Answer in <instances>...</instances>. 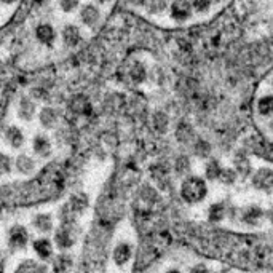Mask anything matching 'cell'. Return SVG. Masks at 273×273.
Listing matches in <instances>:
<instances>
[{
  "instance_id": "obj_1",
  "label": "cell",
  "mask_w": 273,
  "mask_h": 273,
  "mask_svg": "<svg viewBox=\"0 0 273 273\" xmlns=\"http://www.w3.org/2000/svg\"><path fill=\"white\" fill-rule=\"evenodd\" d=\"M177 236L195 253L236 269L249 272L273 269V236L270 235H245L203 225H181Z\"/></svg>"
},
{
  "instance_id": "obj_2",
  "label": "cell",
  "mask_w": 273,
  "mask_h": 273,
  "mask_svg": "<svg viewBox=\"0 0 273 273\" xmlns=\"http://www.w3.org/2000/svg\"><path fill=\"white\" fill-rule=\"evenodd\" d=\"M67 181L69 168L61 163H51L34 179L0 185V213L58 200L66 190Z\"/></svg>"
},
{
  "instance_id": "obj_3",
  "label": "cell",
  "mask_w": 273,
  "mask_h": 273,
  "mask_svg": "<svg viewBox=\"0 0 273 273\" xmlns=\"http://www.w3.org/2000/svg\"><path fill=\"white\" fill-rule=\"evenodd\" d=\"M114 229L93 220V225L85 238L75 273H106L109 245Z\"/></svg>"
},
{
  "instance_id": "obj_4",
  "label": "cell",
  "mask_w": 273,
  "mask_h": 273,
  "mask_svg": "<svg viewBox=\"0 0 273 273\" xmlns=\"http://www.w3.org/2000/svg\"><path fill=\"white\" fill-rule=\"evenodd\" d=\"M206 194H208L206 182L198 176H189L182 182L181 195L187 203H198L205 198Z\"/></svg>"
},
{
  "instance_id": "obj_5",
  "label": "cell",
  "mask_w": 273,
  "mask_h": 273,
  "mask_svg": "<svg viewBox=\"0 0 273 273\" xmlns=\"http://www.w3.org/2000/svg\"><path fill=\"white\" fill-rule=\"evenodd\" d=\"M194 8H192L190 0H171L170 2V8H168V15L170 18L177 22V24H184L192 20L194 16Z\"/></svg>"
},
{
  "instance_id": "obj_6",
  "label": "cell",
  "mask_w": 273,
  "mask_h": 273,
  "mask_svg": "<svg viewBox=\"0 0 273 273\" xmlns=\"http://www.w3.org/2000/svg\"><path fill=\"white\" fill-rule=\"evenodd\" d=\"M77 225H66L61 224L55 235V241L59 249H69L77 241Z\"/></svg>"
},
{
  "instance_id": "obj_7",
  "label": "cell",
  "mask_w": 273,
  "mask_h": 273,
  "mask_svg": "<svg viewBox=\"0 0 273 273\" xmlns=\"http://www.w3.org/2000/svg\"><path fill=\"white\" fill-rule=\"evenodd\" d=\"M27 241H29V234L26 227H22V225L11 227L8 234V248L11 251H20V249L26 248Z\"/></svg>"
},
{
  "instance_id": "obj_8",
  "label": "cell",
  "mask_w": 273,
  "mask_h": 273,
  "mask_svg": "<svg viewBox=\"0 0 273 273\" xmlns=\"http://www.w3.org/2000/svg\"><path fill=\"white\" fill-rule=\"evenodd\" d=\"M255 110L262 118H273V93H264L255 102Z\"/></svg>"
},
{
  "instance_id": "obj_9",
  "label": "cell",
  "mask_w": 273,
  "mask_h": 273,
  "mask_svg": "<svg viewBox=\"0 0 273 273\" xmlns=\"http://www.w3.org/2000/svg\"><path fill=\"white\" fill-rule=\"evenodd\" d=\"M80 20L85 26H95L98 21L101 20V11L99 8H96L95 5H85V7L80 10Z\"/></svg>"
},
{
  "instance_id": "obj_10",
  "label": "cell",
  "mask_w": 273,
  "mask_h": 273,
  "mask_svg": "<svg viewBox=\"0 0 273 273\" xmlns=\"http://www.w3.org/2000/svg\"><path fill=\"white\" fill-rule=\"evenodd\" d=\"M67 205L77 214H82L86 208H88V196H86L83 192H78V194H74L71 198H69Z\"/></svg>"
},
{
  "instance_id": "obj_11",
  "label": "cell",
  "mask_w": 273,
  "mask_h": 273,
  "mask_svg": "<svg viewBox=\"0 0 273 273\" xmlns=\"http://www.w3.org/2000/svg\"><path fill=\"white\" fill-rule=\"evenodd\" d=\"M146 77H147V69H146V66H144L142 62H139V61L133 62L131 67H130V78H131V82L139 85V83H142L144 80H146Z\"/></svg>"
},
{
  "instance_id": "obj_12",
  "label": "cell",
  "mask_w": 273,
  "mask_h": 273,
  "mask_svg": "<svg viewBox=\"0 0 273 273\" xmlns=\"http://www.w3.org/2000/svg\"><path fill=\"white\" fill-rule=\"evenodd\" d=\"M72 257L67 254H59L56 255L55 260H53V272L55 273H67L69 270L72 269Z\"/></svg>"
},
{
  "instance_id": "obj_13",
  "label": "cell",
  "mask_w": 273,
  "mask_h": 273,
  "mask_svg": "<svg viewBox=\"0 0 273 273\" xmlns=\"http://www.w3.org/2000/svg\"><path fill=\"white\" fill-rule=\"evenodd\" d=\"M34 251L37 253L40 259H48L53 254V246H51L50 240L46 238H40V240L34 241Z\"/></svg>"
},
{
  "instance_id": "obj_14",
  "label": "cell",
  "mask_w": 273,
  "mask_h": 273,
  "mask_svg": "<svg viewBox=\"0 0 273 273\" xmlns=\"http://www.w3.org/2000/svg\"><path fill=\"white\" fill-rule=\"evenodd\" d=\"M131 257V246L128 243H120V245L114 249V260L117 265H123Z\"/></svg>"
},
{
  "instance_id": "obj_15",
  "label": "cell",
  "mask_w": 273,
  "mask_h": 273,
  "mask_svg": "<svg viewBox=\"0 0 273 273\" xmlns=\"http://www.w3.org/2000/svg\"><path fill=\"white\" fill-rule=\"evenodd\" d=\"M34 227H36L39 232H42V234H48L53 229V220H51L50 214H37L36 217H34Z\"/></svg>"
},
{
  "instance_id": "obj_16",
  "label": "cell",
  "mask_w": 273,
  "mask_h": 273,
  "mask_svg": "<svg viewBox=\"0 0 273 273\" xmlns=\"http://www.w3.org/2000/svg\"><path fill=\"white\" fill-rule=\"evenodd\" d=\"M15 273H48V269L42 264L34 262V260H26L16 269Z\"/></svg>"
},
{
  "instance_id": "obj_17",
  "label": "cell",
  "mask_w": 273,
  "mask_h": 273,
  "mask_svg": "<svg viewBox=\"0 0 273 273\" xmlns=\"http://www.w3.org/2000/svg\"><path fill=\"white\" fill-rule=\"evenodd\" d=\"M168 8H170V0H149L146 7L149 15H163Z\"/></svg>"
},
{
  "instance_id": "obj_18",
  "label": "cell",
  "mask_w": 273,
  "mask_h": 273,
  "mask_svg": "<svg viewBox=\"0 0 273 273\" xmlns=\"http://www.w3.org/2000/svg\"><path fill=\"white\" fill-rule=\"evenodd\" d=\"M62 39L66 45L69 46H75L80 42V31L75 26H66L62 31Z\"/></svg>"
},
{
  "instance_id": "obj_19",
  "label": "cell",
  "mask_w": 273,
  "mask_h": 273,
  "mask_svg": "<svg viewBox=\"0 0 273 273\" xmlns=\"http://www.w3.org/2000/svg\"><path fill=\"white\" fill-rule=\"evenodd\" d=\"M36 34H37V39H39L42 43H45V45L53 43V40H55V31H53V27H51V26H48V24L39 26V29H37Z\"/></svg>"
},
{
  "instance_id": "obj_20",
  "label": "cell",
  "mask_w": 273,
  "mask_h": 273,
  "mask_svg": "<svg viewBox=\"0 0 273 273\" xmlns=\"http://www.w3.org/2000/svg\"><path fill=\"white\" fill-rule=\"evenodd\" d=\"M7 141L11 144V147L18 149L22 146V142H24V136H22V133L16 126H11L7 130Z\"/></svg>"
},
{
  "instance_id": "obj_21",
  "label": "cell",
  "mask_w": 273,
  "mask_h": 273,
  "mask_svg": "<svg viewBox=\"0 0 273 273\" xmlns=\"http://www.w3.org/2000/svg\"><path fill=\"white\" fill-rule=\"evenodd\" d=\"M254 184L257 187H270V185H273V171L269 170L259 171L257 176L254 177Z\"/></svg>"
},
{
  "instance_id": "obj_22",
  "label": "cell",
  "mask_w": 273,
  "mask_h": 273,
  "mask_svg": "<svg viewBox=\"0 0 273 273\" xmlns=\"http://www.w3.org/2000/svg\"><path fill=\"white\" fill-rule=\"evenodd\" d=\"M50 141L43 136H37L36 139H34V150H36V154L42 155V156H46L50 154Z\"/></svg>"
},
{
  "instance_id": "obj_23",
  "label": "cell",
  "mask_w": 273,
  "mask_h": 273,
  "mask_svg": "<svg viewBox=\"0 0 273 273\" xmlns=\"http://www.w3.org/2000/svg\"><path fill=\"white\" fill-rule=\"evenodd\" d=\"M190 3L196 15H206L213 7V0H190Z\"/></svg>"
},
{
  "instance_id": "obj_24",
  "label": "cell",
  "mask_w": 273,
  "mask_h": 273,
  "mask_svg": "<svg viewBox=\"0 0 273 273\" xmlns=\"http://www.w3.org/2000/svg\"><path fill=\"white\" fill-rule=\"evenodd\" d=\"M16 168H18V171L29 174L34 171V161L26 155H20L18 160H16Z\"/></svg>"
},
{
  "instance_id": "obj_25",
  "label": "cell",
  "mask_w": 273,
  "mask_h": 273,
  "mask_svg": "<svg viewBox=\"0 0 273 273\" xmlns=\"http://www.w3.org/2000/svg\"><path fill=\"white\" fill-rule=\"evenodd\" d=\"M220 173H222V168L219 166L216 160L208 161V165H206V177L208 179H217V177H220Z\"/></svg>"
},
{
  "instance_id": "obj_26",
  "label": "cell",
  "mask_w": 273,
  "mask_h": 273,
  "mask_svg": "<svg viewBox=\"0 0 273 273\" xmlns=\"http://www.w3.org/2000/svg\"><path fill=\"white\" fill-rule=\"evenodd\" d=\"M40 121H42V125L46 126V128L53 126V125H55V121H56L55 110H51V109H45V110H42V114H40Z\"/></svg>"
},
{
  "instance_id": "obj_27",
  "label": "cell",
  "mask_w": 273,
  "mask_h": 273,
  "mask_svg": "<svg viewBox=\"0 0 273 273\" xmlns=\"http://www.w3.org/2000/svg\"><path fill=\"white\" fill-rule=\"evenodd\" d=\"M224 217V206L220 205V203H217V205H213L211 210H210V220L211 222H220Z\"/></svg>"
},
{
  "instance_id": "obj_28",
  "label": "cell",
  "mask_w": 273,
  "mask_h": 273,
  "mask_svg": "<svg viewBox=\"0 0 273 273\" xmlns=\"http://www.w3.org/2000/svg\"><path fill=\"white\" fill-rule=\"evenodd\" d=\"M260 216H262V211H260L259 208H251V210L245 213L243 220H245V222H248L249 225H255V222H257V219Z\"/></svg>"
},
{
  "instance_id": "obj_29",
  "label": "cell",
  "mask_w": 273,
  "mask_h": 273,
  "mask_svg": "<svg viewBox=\"0 0 273 273\" xmlns=\"http://www.w3.org/2000/svg\"><path fill=\"white\" fill-rule=\"evenodd\" d=\"M24 104H22L21 106V117L22 118H26V120H29L32 117V114H34V104L31 102V101H22Z\"/></svg>"
},
{
  "instance_id": "obj_30",
  "label": "cell",
  "mask_w": 273,
  "mask_h": 273,
  "mask_svg": "<svg viewBox=\"0 0 273 273\" xmlns=\"http://www.w3.org/2000/svg\"><path fill=\"white\" fill-rule=\"evenodd\" d=\"M11 170V161L7 155L0 154V174H7Z\"/></svg>"
},
{
  "instance_id": "obj_31",
  "label": "cell",
  "mask_w": 273,
  "mask_h": 273,
  "mask_svg": "<svg viewBox=\"0 0 273 273\" xmlns=\"http://www.w3.org/2000/svg\"><path fill=\"white\" fill-rule=\"evenodd\" d=\"M77 5H78V0H61V8L64 11H72L77 8Z\"/></svg>"
},
{
  "instance_id": "obj_32",
  "label": "cell",
  "mask_w": 273,
  "mask_h": 273,
  "mask_svg": "<svg viewBox=\"0 0 273 273\" xmlns=\"http://www.w3.org/2000/svg\"><path fill=\"white\" fill-rule=\"evenodd\" d=\"M147 2L149 0H130L131 5H135V7H144V8L147 7Z\"/></svg>"
},
{
  "instance_id": "obj_33",
  "label": "cell",
  "mask_w": 273,
  "mask_h": 273,
  "mask_svg": "<svg viewBox=\"0 0 273 273\" xmlns=\"http://www.w3.org/2000/svg\"><path fill=\"white\" fill-rule=\"evenodd\" d=\"M192 273H208V270H206L205 265L200 264V265H196V267H194V269H192Z\"/></svg>"
},
{
  "instance_id": "obj_34",
  "label": "cell",
  "mask_w": 273,
  "mask_h": 273,
  "mask_svg": "<svg viewBox=\"0 0 273 273\" xmlns=\"http://www.w3.org/2000/svg\"><path fill=\"white\" fill-rule=\"evenodd\" d=\"M5 272V255L0 253V273Z\"/></svg>"
},
{
  "instance_id": "obj_35",
  "label": "cell",
  "mask_w": 273,
  "mask_h": 273,
  "mask_svg": "<svg viewBox=\"0 0 273 273\" xmlns=\"http://www.w3.org/2000/svg\"><path fill=\"white\" fill-rule=\"evenodd\" d=\"M267 126H269V131H270L272 135H273V118H270V120H269V125H267Z\"/></svg>"
},
{
  "instance_id": "obj_36",
  "label": "cell",
  "mask_w": 273,
  "mask_h": 273,
  "mask_svg": "<svg viewBox=\"0 0 273 273\" xmlns=\"http://www.w3.org/2000/svg\"><path fill=\"white\" fill-rule=\"evenodd\" d=\"M96 2H98V3H109L110 0H96Z\"/></svg>"
},
{
  "instance_id": "obj_37",
  "label": "cell",
  "mask_w": 273,
  "mask_h": 273,
  "mask_svg": "<svg viewBox=\"0 0 273 273\" xmlns=\"http://www.w3.org/2000/svg\"><path fill=\"white\" fill-rule=\"evenodd\" d=\"M222 2H225V0H213V5L214 3H222Z\"/></svg>"
},
{
  "instance_id": "obj_38",
  "label": "cell",
  "mask_w": 273,
  "mask_h": 273,
  "mask_svg": "<svg viewBox=\"0 0 273 273\" xmlns=\"http://www.w3.org/2000/svg\"><path fill=\"white\" fill-rule=\"evenodd\" d=\"M2 2H3V3H13L15 0H2Z\"/></svg>"
},
{
  "instance_id": "obj_39",
  "label": "cell",
  "mask_w": 273,
  "mask_h": 273,
  "mask_svg": "<svg viewBox=\"0 0 273 273\" xmlns=\"http://www.w3.org/2000/svg\"><path fill=\"white\" fill-rule=\"evenodd\" d=\"M168 273H181V272H177V270H170Z\"/></svg>"
},
{
  "instance_id": "obj_40",
  "label": "cell",
  "mask_w": 273,
  "mask_h": 273,
  "mask_svg": "<svg viewBox=\"0 0 273 273\" xmlns=\"http://www.w3.org/2000/svg\"><path fill=\"white\" fill-rule=\"evenodd\" d=\"M270 86H272V90H273V77H272V80H270Z\"/></svg>"
},
{
  "instance_id": "obj_41",
  "label": "cell",
  "mask_w": 273,
  "mask_h": 273,
  "mask_svg": "<svg viewBox=\"0 0 273 273\" xmlns=\"http://www.w3.org/2000/svg\"><path fill=\"white\" fill-rule=\"evenodd\" d=\"M272 220H273V213H272Z\"/></svg>"
}]
</instances>
